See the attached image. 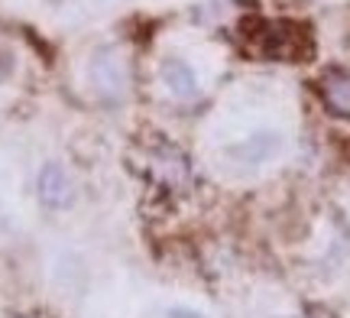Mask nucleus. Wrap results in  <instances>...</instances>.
Listing matches in <instances>:
<instances>
[{"instance_id": "8", "label": "nucleus", "mask_w": 350, "mask_h": 318, "mask_svg": "<svg viewBox=\"0 0 350 318\" xmlns=\"http://www.w3.org/2000/svg\"><path fill=\"white\" fill-rule=\"evenodd\" d=\"M169 318H204V315L191 312V308H172V312H169Z\"/></svg>"}, {"instance_id": "6", "label": "nucleus", "mask_w": 350, "mask_h": 318, "mask_svg": "<svg viewBox=\"0 0 350 318\" xmlns=\"http://www.w3.org/2000/svg\"><path fill=\"white\" fill-rule=\"evenodd\" d=\"M163 85L172 91V98H178V101L198 98V78H195V72H191L185 62H178V59H169V62L163 65Z\"/></svg>"}, {"instance_id": "1", "label": "nucleus", "mask_w": 350, "mask_h": 318, "mask_svg": "<svg viewBox=\"0 0 350 318\" xmlns=\"http://www.w3.org/2000/svg\"><path fill=\"white\" fill-rule=\"evenodd\" d=\"M253 49L269 62H305L312 59V29L295 20H253Z\"/></svg>"}, {"instance_id": "3", "label": "nucleus", "mask_w": 350, "mask_h": 318, "mask_svg": "<svg viewBox=\"0 0 350 318\" xmlns=\"http://www.w3.org/2000/svg\"><path fill=\"white\" fill-rule=\"evenodd\" d=\"M36 191H39V202L46 208H55V211H62V208H68L75 202V185H72L68 172L59 163H49L39 169Z\"/></svg>"}, {"instance_id": "5", "label": "nucleus", "mask_w": 350, "mask_h": 318, "mask_svg": "<svg viewBox=\"0 0 350 318\" xmlns=\"http://www.w3.org/2000/svg\"><path fill=\"white\" fill-rule=\"evenodd\" d=\"M150 163H152V176L163 178L165 185H182L188 178V163L185 156L178 153L175 146L169 143H152V153H150Z\"/></svg>"}, {"instance_id": "4", "label": "nucleus", "mask_w": 350, "mask_h": 318, "mask_svg": "<svg viewBox=\"0 0 350 318\" xmlns=\"http://www.w3.org/2000/svg\"><path fill=\"white\" fill-rule=\"evenodd\" d=\"M318 98L334 117L350 120V72L340 65H331L318 78Z\"/></svg>"}, {"instance_id": "7", "label": "nucleus", "mask_w": 350, "mask_h": 318, "mask_svg": "<svg viewBox=\"0 0 350 318\" xmlns=\"http://www.w3.org/2000/svg\"><path fill=\"white\" fill-rule=\"evenodd\" d=\"M279 146H282V140H279L275 133H260V137H250V140L230 146V156L240 159L243 165H260V163H266L269 156L279 153Z\"/></svg>"}, {"instance_id": "2", "label": "nucleus", "mask_w": 350, "mask_h": 318, "mask_svg": "<svg viewBox=\"0 0 350 318\" xmlns=\"http://www.w3.org/2000/svg\"><path fill=\"white\" fill-rule=\"evenodd\" d=\"M91 85L98 91V98L104 101H117L126 91V65L120 62L117 49H98L91 59Z\"/></svg>"}]
</instances>
